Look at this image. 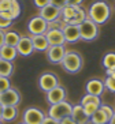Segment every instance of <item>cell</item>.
<instances>
[{
  "label": "cell",
  "mask_w": 115,
  "mask_h": 124,
  "mask_svg": "<svg viewBox=\"0 0 115 124\" xmlns=\"http://www.w3.org/2000/svg\"><path fill=\"white\" fill-rule=\"evenodd\" d=\"M111 16V8L104 0H97L90 4L89 11H88V18L96 23V25H103L110 19Z\"/></svg>",
  "instance_id": "1"
},
{
  "label": "cell",
  "mask_w": 115,
  "mask_h": 124,
  "mask_svg": "<svg viewBox=\"0 0 115 124\" xmlns=\"http://www.w3.org/2000/svg\"><path fill=\"white\" fill-rule=\"evenodd\" d=\"M82 64H84V60H82V56L75 51H67L66 55H64L63 60L60 63L62 68L69 74H77L81 71Z\"/></svg>",
  "instance_id": "2"
},
{
  "label": "cell",
  "mask_w": 115,
  "mask_h": 124,
  "mask_svg": "<svg viewBox=\"0 0 115 124\" xmlns=\"http://www.w3.org/2000/svg\"><path fill=\"white\" fill-rule=\"evenodd\" d=\"M71 112H73V105L67 101H62L59 104H55V105H51L48 109V116L52 117L53 120H63L64 117L71 116Z\"/></svg>",
  "instance_id": "3"
},
{
  "label": "cell",
  "mask_w": 115,
  "mask_h": 124,
  "mask_svg": "<svg viewBox=\"0 0 115 124\" xmlns=\"http://www.w3.org/2000/svg\"><path fill=\"white\" fill-rule=\"evenodd\" d=\"M80 34H81V40H84V41L96 40L97 36H99V25H96L89 18H86L80 25Z\"/></svg>",
  "instance_id": "4"
},
{
  "label": "cell",
  "mask_w": 115,
  "mask_h": 124,
  "mask_svg": "<svg viewBox=\"0 0 115 124\" xmlns=\"http://www.w3.org/2000/svg\"><path fill=\"white\" fill-rule=\"evenodd\" d=\"M58 85H59V79H58V75L53 72H49V71L43 72L38 78V87L45 93H48L49 90L56 87Z\"/></svg>",
  "instance_id": "5"
},
{
  "label": "cell",
  "mask_w": 115,
  "mask_h": 124,
  "mask_svg": "<svg viewBox=\"0 0 115 124\" xmlns=\"http://www.w3.org/2000/svg\"><path fill=\"white\" fill-rule=\"evenodd\" d=\"M27 30L32 36H38V34H45L48 30V22L43 19L40 15L33 16L27 22Z\"/></svg>",
  "instance_id": "6"
},
{
  "label": "cell",
  "mask_w": 115,
  "mask_h": 124,
  "mask_svg": "<svg viewBox=\"0 0 115 124\" xmlns=\"http://www.w3.org/2000/svg\"><path fill=\"white\" fill-rule=\"evenodd\" d=\"M21 102V94L17 89H8V90L0 93V104L3 106H18Z\"/></svg>",
  "instance_id": "7"
},
{
  "label": "cell",
  "mask_w": 115,
  "mask_h": 124,
  "mask_svg": "<svg viewBox=\"0 0 115 124\" xmlns=\"http://www.w3.org/2000/svg\"><path fill=\"white\" fill-rule=\"evenodd\" d=\"M44 119H45L44 112L40 110L38 108H34V106L27 108L23 112V116H22L23 123H26V124H41Z\"/></svg>",
  "instance_id": "8"
},
{
  "label": "cell",
  "mask_w": 115,
  "mask_h": 124,
  "mask_svg": "<svg viewBox=\"0 0 115 124\" xmlns=\"http://www.w3.org/2000/svg\"><path fill=\"white\" fill-rule=\"evenodd\" d=\"M45 52H47L48 62L53 63V64H60L67 51L64 48V45H55V46H49Z\"/></svg>",
  "instance_id": "9"
},
{
  "label": "cell",
  "mask_w": 115,
  "mask_h": 124,
  "mask_svg": "<svg viewBox=\"0 0 115 124\" xmlns=\"http://www.w3.org/2000/svg\"><path fill=\"white\" fill-rule=\"evenodd\" d=\"M66 95L67 91L63 86L58 85L56 87H53L52 90H49L47 93V101H48L49 105H55V104H59L62 101H66Z\"/></svg>",
  "instance_id": "10"
},
{
  "label": "cell",
  "mask_w": 115,
  "mask_h": 124,
  "mask_svg": "<svg viewBox=\"0 0 115 124\" xmlns=\"http://www.w3.org/2000/svg\"><path fill=\"white\" fill-rule=\"evenodd\" d=\"M15 48H17L18 55H21V56H30L34 52L32 38H30V37H27V36L21 37V40H19L18 45H17Z\"/></svg>",
  "instance_id": "11"
},
{
  "label": "cell",
  "mask_w": 115,
  "mask_h": 124,
  "mask_svg": "<svg viewBox=\"0 0 115 124\" xmlns=\"http://www.w3.org/2000/svg\"><path fill=\"white\" fill-rule=\"evenodd\" d=\"M45 37L48 40L49 46H55V45H64L66 40L63 36V30L60 29H52V30H47Z\"/></svg>",
  "instance_id": "12"
},
{
  "label": "cell",
  "mask_w": 115,
  "mask_h": 124,
  "mask_svg": "<svg viewBox=\"0 0 115 124\" xmlns=\"http://www.w3.org/2000/svg\"><path fill=\"white\" fill-rule=\"evenodd\" d=\"M104 82L100 79H90L86 82V86H85V90H86V94H92V95H97L100 97L104 91Z\"/></svg>",
  "instance_id": "13"
},
{
  "label": "cell",
  "mask_w": 115,
  "mask_h": 124,
  "mask_svg": "<svg viewBox=\"0 0 115 124\" xmlns=\"http://www.w3.org/2000/svg\"><path fill=\"white\" fill-rule=\"evenodd\" d=\"M38 15L43 19H45L47 22H52V21H55V19H58L60 16V10L56 8L55 6H52V4H48L47 7L41 8Z\"/></svg>",
  "instance_id": "14"
},
{
  "label": "cell",
  "mask_w": 115,
  "mask_h": 124,
  "mask_svg": "<svg viewBox=\"0 0 115 124\" xmlns=\"http://www.w3.org/2000/svg\"><path fill=\"white\" fill-rule=\"evenodd\" d=\"M63 36L66 42H75V41L81 40V34H80V26L74 25H66L63 29Z\"/></svg>",
  "instance_id": "15"
},
{
  "label": "cell",
  "mask_w": 115,
  "mask_h": 124,
  "mask_svg": "<svg viewBox=\"0 0 115 124\" xmlns=\"http://www.w3.org/2000/svg\"><path fill=\"white\" fill-rule=\"evenodd\" d=\"M71 117H73V120H74L77 124H86L88 121L90 120L89 117L86 116V113L84 112V108H82L81 104H78V105H74V106H73Z\"/></svg>",
  "instance_id": "16"
},
{
  "label": "cell",
  "mask_w": 115,
  "mask_h": 124,
  "mask_svg": "<svg viewBox=\"0 0 115 124\" xmlns=\"http://www.w3.org/2000/svg\"><path fill=\"white\" fill-rule=\"evenodd\" d=\"M32 42H33V48L34 51H38V52H45L47 49L49 48L48 44V40L45 34H38V36H32Z\"/></svg>",
  "instance_id": "17"
},
{
  "label": "cell",
  "mask_w": 115,
  "mask_h": 124,
  "mask_svg": "<svg viewBox=\"0 0 115 124\" xmlns=\"http://www.w3.org/2000/svg\"><path fill=\"white\" fill-rule=\"evenodd\" d=\"M17 56H18V52H17L15 46H10V45L4 44L0 48V59H4V60H8V62H14L17 59Z\"/></svg>",
  "instance_id": "18"
},
{
  "label": "cell",
  "mask_w": 115,
  "mask_h": 124,
  "mask_svg": "<svg viewBox=\"0 0 115 124\" xmlns=\"http://www.w3.org/2000/svg\"><path fill=\"white\" fill-rule=\"evenodd\" d=\"M12 72H14V64H12V62L0 59V77L10 78L12 75Z\"/></svg>",
  "instance_id": "19"
},
{
  "label": "cell",
  "mask_w": 115,
  "mask_h": 124,
  "mask_svg": "<svg viewBox=\"0 0 115 124\" xmlns=\"http://www.w3.org/2000/svg\"><path fill=\"white\" fill-rule=\"evenodd\" d=\"M77 11H78V7H74V6H69V4H67L66 7H63L62 10H60L62 19L64 21V23H66V25H67V22H69L70 19H73V18L75 16Z\"/></svg>",
  "instance_id": "20"
},
{
  "label": "cell",
  "mask_w": 115,
  "mask_h": 124,
  "mask_svg": "<svg viewBox=\"0 0 115 124\" xmlns=\"http://www.w3.org/2000/svg\"><path fill=\"white\" fill-rule=\"evenodd\" d=\"M21 40V36L19 33L14 31V30H10V31H6L4 33V44L10 45V46H17Z\"/></svg>",
  "instance_id": "21"
},
{
  "label": "cell",
  "mask_w": 115,
  "mask_h": 124,
  "mask_svg": "<svg viewBox=\"0 0 115 124\" xmlns=\"http://www.w3.org/2000/svg\"><path fill=\"white\" fill-rule=\"evenodd\" d=\"M18 116V109H17V106H4L3 109V116H1V121H10L15 120Z\"/></svg>",
  "instance_id": "22"
},
{
  "label": "cell",
  "mask_w": 115,
  "mask_h": 124,
  "mask_svg": "<svg viewBox=\"0 0 115 124\" xmlns=\"http://www.w3.org/2000/svg\"><path fill=\"white\" fill-rule=\"evenodd\" d=\"M90 121H92L93 124H107V123H110V119H108V116L103 112V109L99 108V109L90 116Z\"/></svg>",
  "instance_id": "23"
},
{
  "label": "cell",
  "mask_w": 115,
  "mask_h": 124,
  "mask_svg": "<svg viewBox=\"0 0 115 124\" xmlns=\"http://www.w3.org/2000/svg\"><path fill=\"white\" fill-rule=\"evenodd\" d=\"M88 18V15H86V11L84 10L82 7H78V11L77 14H75V16L73 19H70L69 22H67V25H74V26H80L85 19Z\"/></svg>",
  "instance_id": "24"
},
{
  "label": "cell",
  "mask_w": 115,
  "mask_h": 124,
  "mask_svg": "<svg viewBox=\"0 0 115 124\" xmlns=\"http://www.w3.org/2000/svg\"><path fill=\"white\" fill-rule=\"evenodd\" d=\"M103 67L107 70H112L115 68V52H108L106 53L103 57Z\"/></svg>",
  "instance_id": "25"
},
{
  "label": "cell",
  "mask_w": 115,
  "mask_h": 124,
  "mask_svg": "<svg viewBox=\"0 0 115 124\" xmlns=\"http://www.w3.org/2000/svg\"><path fill=\"white\" fill-rule=\"evenodd\" d=\"M85 104H96V105L100 106L101 105V100H100V97H97V95L85 94L81 98V105H85Z\"/></svg>",
  "instance_id": "26"
},
{
  "label": "cell",
  "mask_w": 115,
  "mask_h": 124,
  "mask_svg": "<svg viewBox=\"0 0 115 124\" xmlns=\"http://www.w3.org/2000/svg\"><path fill=\"white\" fill-rule=\"evenodd\" d=\"M10 12H11V15H12V18H14V19H17L19 15H21V4H19L18 0H12Z\"/></svg>",
  "instance_id": "27"
},
{
  "label": "cell",
  "mask_w": 115,
  "mask_h": 124,
  "mask_svg": "<svg viewBox=\"0 0 115 124\" xmlns=\"http://www.w3.org/2000/svg\"><path fill=\"white\" fill-rule=\"evenodd\" d=\"M82 108H84V112L86 113V116L90 119V116H92L93 113L96 112L100 106L96 105V104H85V105H82Z\"/></svg>",
  "instance_id": "28"
},
{
  "label": "cell",
  "mask_w": 115,
  "mask_h": 124,
  "mask_svg": "<svg viewBox=\"0 0 115 124\" xmlns=\"http://www.w3.org/2000/svg\"><path fill=\"white\" fill-rule=\"evenodd\" d=\"M11 89V82H10V78L6 77H0V93Z\"/></svg>",
  "instance_id": "29"
},
{
  "label": "cell",
  "mask_w": 115,
  "mask_h": 124,
  "mask_svg": "<svg viewBox=\"0 0 115 124\" xmlns=\"http://www.w3.org/2000/svg\"><path fill=\"white\" fill-rule=\"evenodd\" d=\"M104 87L110 90L111 93H115V78H110L107 77L104 79Z\"/></svg>",
  "instance_id": "30"
},
{
  "label": "cell",
  "mask_w": 115,
  "mask_h": 124,
  "mask_svg": "<svg viewBox=\"0 0 115 124\" xmlns=\"http://www.w3.org/2000/svg\"><path fill=\"white\" fill-rule=\"evenodd\" d=\"M11 25H12V21H11V19L6 18V16H3V15L0 14V30L8 29Z\"/></svg>",
  "instance_id": "31"
},
{
  "label": "cell",
  "mask_w": 115,
  "mask_h": 124,
  "mask_svg": "<svg viewBox=\"0 0 115 124\" xmlns=\"http://www.w3.org/2000/svg\"><path fill=\"white\" fill-rule=\"evenodd\" d=\"M11 3L12 0H0V12L10 11L11 10Z\"/></svg>",
  "instance_id": "32"
},
{
  "label": "cell",
  "mask_w": 115,
  "mask_h": 124,
  "mask_svg": "<svg viewBox=\"0 0 115 124\" xmlns=\"http://www.w3.org/2000/svg\"><path fill=\"white\" fill-rule=\"evenodd\" d=\"M100 109H103V112H104V113H106V115L108 116V119H111V117L114 116V112H115V110L112 109V108H111L110 105H106V104H101V105H100Z\"/></svg>",
  "instance_id": "33"
},
{
  "label": "cell",
  "mask_w": 115,
  "mask_h": 124,
  "mask_svg": "<svg viewBox=\"0 0 115 124\" xmlns=\"http://www.w3.org/2000/svg\"><path fill=\"white\" fill-rule=\"evenodd\" d=\"M33 3H34V6L37 8H44V7H47L48 4H51V0H33Z\"/></svg>",
  "instance_id": "34"
},
{
  "label": "cell",
  "mask_w": 115,
  "mask_h": 124,
  "mask_svg": "<svg viewBox=\"0 0 115 124\" xmlns=\"http://www.w3.org/2000/svg\"><path fill=\"white\" fill-rule=\"evenodd\" d=\"M51 4H52V6H55L56 8L62 10L63 7H66V6H67V0H51Z\"/></svg>",
  "instance_id": "35"
},
{
  "label": "cell",
  "mask_w": 115,
  "mask_h": 124,
  "mask_svg": "<svg viewBox=\"0 0 115 124\" xmlns=\"http://www.w3.org/2000/svg\"><path fill=\"white\" fill-rule=\"evenodd\" d=\"M41 124H60L58 120H53L52 117H49V116H45V119L43 120V123Z\"/></svg>",
  "instance_id": "36"
},
{
  "label": "cell",
  "mask_w": 115,
  "mask_h": 124,
  "mask_svg": "<svg viewBox=\"0 0 115 124\" xmlns=\"http://www.w3.org/2000/svg\"><path fill=\"white\" fill-rule=\"evenodd\" d=\"M59 123H60V124H77L74 120H73V117H71V116H67V117H64L63 120H60Z\"/></svg>",
  "instance_id": "37"
},
{
  "label": "cell",
  "mask_w": 115,
  "mask_h": 124,
  "mask_svg": "<svg viewBox=\"0 0 115 124\" xmlns=\"http://www.w3.org/2000/svg\"><path fill=\"white\" fill-rule=\"evenodd\" d=\"M82 1L84 0H67V4L69 6H74V7H80Z\"/></svg>",
  "instance_id": "38"
},
{
  "label": "cell",
  "mask_w": 115,
  "mask_h": 124,
  "mask_svg": "<svg viewBox=\"0 0 115 124\" xmlns=\"http://www.w3.org/2000/svg\"><path fill=\"white\" fill-rule=\"evenodd\" d=\"M4 33H6L4 30H0V48L4 45Z\"/></svg>",
  "instance_id": "39"
},
{
  "label": "cell",
  "mask_w": 115,
  "mask_h": 124,
  "mask_svg": "<svg viewBox=\"0 0 115 124\" xmlns=\"http://www.w3.org/2000/svg\"><path fill=\"white\" fill-rule=\"evenodd\" d=\"M106 74H107V77H110V78H115V68L107 70V71H106Z\"/></svg>",
  "instance_id": "40"
},
{
  "label": "cell",
  "mask_w": 115,
  "mask_h": 124,
  "mask_svg": "<svg viewBox=\"0 0 115 124\" xmlns=\"http://www.w3.org/2000/svg\"><path fill=\"white\" fill-rule=\"evenodd\" d=\"M3 109H4V106L0 104V120H1V116H3Z\"/></svg>",
  "instance_id": "41"
},
{
  "label": "cell",
  "mask_w": 115,
  "mask_h": 124,
  "mask_svg": "<svg viewBox=\"0 0 115 124\" xmlns=\"http://www.w3.org/2000/svg\"><path fill=\"white\" fill-rule=\"evenodd\" d=\"M110 124H115V112H114V116L110 119Z\"/></svg>",
  "instance_id": "42"
},
{
  "label": "cell",
  "mask_w": 115,
  "mask_h": 124,
  "mask_svg": "<svg viewBox=\"0 0 115 124\" xmlns=\"http://www.w3.org/2000/svg\"><path fill=\"white\" fill-rule=\"evenodd\" d=\"M86 124H93V123H92V121H90V120H89V121H88V123H86Z\"/></svg>",
  "instance_id": "43"
},
{
  "label": "cell",
  "mask_w": 115,
  "mask_h": 124,
  "mask_svg": "<svg viewBox=\"0 0 115 124\" xmlns=\"http://www.w3.org/2000/svg\"><path fill=\"white\" fill-rule=\"evenodd\" d=\"M19 124H26V123H23V121H22V123H19Z\"/></svg>",
  "instance_id": "44"
},
{
  "label": "cell",
  "mask_w": 115,
  "mask_h": 124,
  "mask_svg": "<svg viewBox=\"0 0 115 124\" xmlns=\"http://www.w3.org/2000/svg\"><path fill=\"white\" fill-rule=\"evenodd\" d=\"M0 124H3V121H1V120H0Z\"/></svg>",
  "instance_id": "45"
},
{
  "label": "cell",
  "mask_w": 115,
  "mask_h": 124,
  "mask_svg": "<svg viewBox=\"0 0 115 124\" xmlns=\"http://www.w3.org/2000/svg\"><path fill=\"white\" fill-rule=\"evenodd\" d=\"M107 124H110V123H107Z\"/></svg>",
  "instance_id": "46"
}]
</instances>
